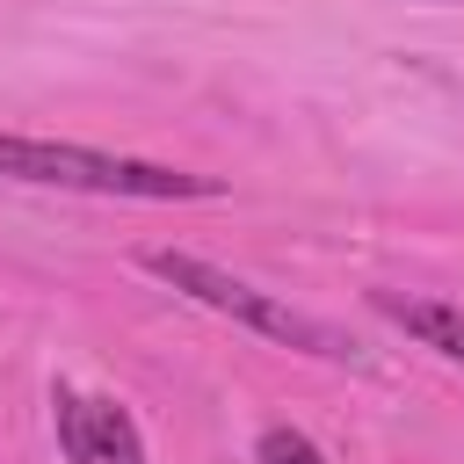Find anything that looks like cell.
Segmentation results:
<instances>
[{
	"mask_svg": "<svg viewBox=\"0 0 464 464\" xmlns=\"http://www.w3.org/2000/svg\"><path fill=\"white\" fill-rule=\"evenodd\" d=\"M370 304H377L392 326H406L420 348H435V355L464 362V304H442V297H399V290H377Z\"/></svg>",
	"mask_w": 464,
	"mask_h": 464,
	"instance_id": "obj_4",
	"label": "cell"
},
{
	"mask_svg": "<svg viewBox=\"0 0 464 464\" xmlns=\"http://www.w3.org/2000/svg\"><path fill=\"white\" fill-rule=\"evenodd\" d=\"M0 174L36 181V188L145 196V203H174V196H218V181H210V174H181V167L130 160V152H94V145H58V138H14V130H0Z\"/></svg>",
	"mask_w": 464,
	"mask_h": 464,
	"instance_id": "obj_1",
	"label": "cell"
},
{
	"mask_svg": "<svg viewBox=\"0 0 464 464\" xmlns=\"http://www.w3.org/2000/svg\"><path fill=\"white\" fill-rule=\"evenodd\" d=\"M145 268H152L167 290H181V297H196V304H210V312H225V319H239V326H254V334H268V341L297 348V355L355 362L348 334H334L326 319H312V312H297V304H283V297L254 290L246 276H232V268H218V261H203V254H174V246H152V254H145Z\"/></svg>",
	"mask_w": 464,
	"mask_h": 464,
	"instance_id": "obj_2",
	"label": "cell"
},
{
	"mask_svg": "<svg viewBox=\"0 0 464 464\" xmlns=\"http://www.w3.org/2000/svg\"><path fill=\"white\" fill-rule=\"evenodd\" d=\"M254 464H326V457H319V442L304 428H268L254 442Z\"/></svg>",
	"mask_w": 464,
	"mask_h": 464,
	"instance_id": "obj_5",
	"label": "cell"
},
{
	"mask_svg": "<svg viewBox=\"0 0 464 464\" xmlns=\"http://www.w3.org/2000/svg\"><path fill=\"white\" fill-rule=\"evenodd\" d=\"M58 442L72 464H145V442H138V420L116 406V399H94V392H58Z\"/></svg>",
	"mask_w": 464,
	"mask_h": 464,
	"instance_id": "obj_3",
	"label": "cell"
}]
</instances>
